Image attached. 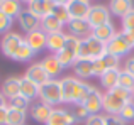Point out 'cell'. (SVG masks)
Listing matches in <instances>:
<instances>
[{
	"mask_svg": "<svg viewBox=\"0 0 134 125\" xmlns=\"http://www.w3.org/2000/svg\"><path fill=\"white\" fill-rule=\"evenodd\" d=\"M82 105L88 110L90 115H98V113L104 110V95H102L95 86H92L88 96L85 98V102H83Z\"/></svg>",
	"mask_w": 134,
	"mask_h": 125,
	"instance_id": "52a82bcc",
	"label": "cell"
},
{
	"mask_svg": "<svg viewBox=\"0 0 134 125\" xmlns=\"http://www.w3.org/2000/svg\"><path fill=\"white\" fill-rule=\"evenodd\" d=\"M34 56H36V53H34V51L29 47V44H27L26 41H22V44L19 46V49H17V53H15V56H14L12 61H17V63H27V61L32 59Z\"/></svg>",
	"mask_w": 134,
	"mask_h": 125,
	"instance_id": "4dcf8cb0",
	"label": "cell"
},
{
	"mask_svg": "<svg viewBox=\"0 0 134 125\" xmlns=\"http://www.w3.org/2000/svg\"><path fill=\"white\" fill-rule=\"evenodd\" d=\"M92 90V85H88L83 79H76V85L73 88V96H71V105H80L85 102V98L88 96Z\"/></svg>",
	"mask_w": 134,
	"mask_h": 125,
	"instance_id": "603a6c76",
	"label": "cell"
},
{
	"mask_svg": "<svg viewBox=\"0 0 134 125\" xmlns=\"http://www.w3.org/2000/svg\"><path fill=\"white\" fill-rule=\"evenodd\" d=\"M51 14L63 24V26H66V24L70 22V14H68V9H66V5H58V3H56Z\"/></svg>",
	"mask_w": 134,
	"mask_h": 125,
	"instance_id": "d6a6232c",
	"label": "cell"
},
{
	"mask_svg": "<svg viewBox=\"0 0 134 125\" xmlns=\"http://www.w3.org/2000/svg\"><path fill=\"white\" fill-rule=\"evenodd\" d=\"M76 118L70 110L66 108H53L46 125H75Z\"/></svg>",
	"mask_w": 134,
	"mask_h": 125,
	"instance_id": "8fae6325",
	"label": "cell"
},
{
	"mask_svg": "<svg viewBox=\"0 0 134 125\" xmlns=\"http://www.w3.org/2000/svg\"><path fill=\"white\" fill-rule=\"evenodd\" d=\"M54 5H56V3L53 2V0H32V2L27 3L26 9L29 10V12H32L36 17L43 19V17L49 15V14L53 12Z\"/></svg>",
	"mask_w": 134,
	"mask_h": 125,
	"instance_id": "9a60e30c",
	"label": "cell"
},
{
	"mask_svg": "<svg viewBox=\"0 0 134 125\" xmlns=\"http://www.w3.org/2000/svg\"><path fill=\"white\" fill-rule=\"evenodd\" d=\"M121 71L122 69H119V68L107 69V71L100 76V85L104 86L107 91L112 90V88H115V86H119V76H121Z\"/></svg>",
	"mask_w": 134,
	"mask_h": 125,
	"instance_id": "d4e9b609",
	"label": "cell"
},
{
	"mask_svg": "<svg viewBox=\"0 0 134 125\" xmlns=\"http://www.w3.org/2000/svg\"><path fill=\"white\" fill-rule=\"evenodd\" d=\"M132 100V93L126 88L115 86V88L105 91L104 95V112L107 115H119L122 107Z\"/></svg>",
	"mask_w": 134,
	"mask_h": 125,
	"instance_id": "6da1fadb",
	"label": "cell"
},
{
	"mask_svg": "<svg viewBox=\"0 0 134 125\" xmlns=\"http://www.w3.org/2000/svg\"><path fill=\"white\" fill-rule=\"evenodd\" d=\"M24 76H26L29 81H32L34 85H37V86H43L44 83H48L49 79H51L48 76V73L44 71V68L41 66V63H32V64L26 69V74Z\"/></svg>",
	"mask_w": 134,
	"mask_h": 125,
	"instance_id": "4fadbf2b",
	"label": "cell"
},
{
	"mask_svg": "<svg viewBox=\"0 0 134 125\" xmlns=\"http://www.w3.org/2000/svg\"><path fill=\"white\" fill-rule=\"evenodd\" d=\"M53 2L58 3V5H68V3L71 2V0H53Z\"/></svg>",
	"mask_w": 134,
	"mask_h": 125,
	"instance_id": "f6af8a7d",
	"label": "cell"
},
{
	"mask_svg": "<svg viewBox=\"0 0 134 125\" xmlns=\"http://www.w3.org/2000/svg\"><path fill=\"white\" fill-rule=\"evenodd\" d=\"M66 42V34L63 32H54V34H48V41H46V49L51 54H58L59 51L65 47Z\"/></svg>",
	"mask_w": 134,
	"mask_h": 125,
	"instance_id": "44dd1931",
	"label": "cell"
},
{
	"mask_svg": "<svg viewBox=\"0 0 134 125\" xmlns=\"http://www.w3.org/2000/svg\"><path fill=\"white\" fill-rule=\"evenodd\" d=\"M54 56H56V59L59 61V64H61L63 68H70V66L73 68L75 61L78 59V54H76L75 51L68 49V47H63V49L59 51L58 54H54Z\"/></svg>",
	"mask_w": 134,
	"mask_h": 125,
	"instance_id": "f546056e",
	"label": "cell"
},
{
	"mask_svg": "<svg viewBox=\"0 0 134 125\" xmlns=\"http://www.w3.org/2000/svg\"><path fill=\"white\" fill-rule=\"evenodd\" d=\"M39 63H41V66L44 68V71L48 73V76H49L51 79H54L58 74H61V73H63V69H65L61 64H59V61L56 59V56H54V54H49V56L43 58V59H41Z\"/></svg>",
	"mask_w": 134,
	"mask_h": 125,
	"instance_id": "ac0fdd59",
	"label": "cell"
},
{
	"mask_svg": "<svg viewBox=\"0 0 134 125\" xmlns=\"http://www.w3.org/2000/svg\"><path fill=\"white\" fill-rule=\"evenodd\" d=\"M7 107L5 108H0V125H7Z\"/></svg>",
	"mask_w": 134,
	"mask_h": 125,
	"instance_id": "7bdbcfd3",
	"label": "cell"
},
{
	"mask_svg": "<svg viewBox=\"0 0 134 125\" xmlns=\"http://www.w3.org/2000/svg\"><path fill=\"white\" fill-rule=\"evenodd\" d=\"M87 20L90 22L92 27H98L102 24H107L110 22V10L105 5H92Z\"/></svg>",
	"mask_w": 134,
	"mask_h": 125,
	"instance_id": "ba28073f",
	"label": "cell"
},
{
	"mask_svg": "<svg viewBox=\"0 0 134 125\" xmlns=\"http://www.w3.org/2000/svg\"><path fill=\"white\" fill-rule=\"evenodd\" d=\"M71 113L75 115V118H76V122H85L87 118L90 117V113H88V110L85 108V107L80 103V105H73V110H71Z\"/></svg>",
	"mask_w": 134,
	"mask_h": 125,
	"instance_id": "d590c367",
	"label": "cell"
},
{
	"mask_svg": "<svg viewBox=\"0 0 134 125\" xmlns=\"http://www.w3.org/2000/svg\"><path fill=\"white\" fill-rule=\"evenodd\" d=\"M131 93H132V100H134V90H132V91H131Z\"/></svg>",
	"mask_w": 134,
	"mask_h": 125,
	"instance_id": "c3c4849f",
	"label": "cell"
},
{
	"mask_svg": "<svg viewBox=\"0 0 134 125\" xmlns=\"http://www.w3.org/2000/svg\"><path fill=\"white\" fill-rule=\"evenodd\" d=\"M27 112L17 110L14 107H7V125H26Z\"/></svg>",
	"mask_w": 134,
	"mask_h": 125,
	"instance_id": "f1b7e54d",
	"label": "cell"
},
{
	"mask_svg": "<svg viewBox=\"0 0 134 125\" xmlns=\"http://www.w3.org/2000/svg\"><path fill=\"white\" fill-rule=\"evenodd\" d=\"M73 71H75V74H76L78 79L90 78V76H93V61L78 58V59L75 61V64H73Z\"/></svg>",
	"mask_w": 134,
	"mask_h": 125,
	"instance_id": "7402d4cb",
	"label": "cell"
},
{
	"mask_svg": "<svg viewBox=\"0 0 134 125\" xmlns=\"http://www.w3.org/2000/svg\"><path fill=\"white\" fill-rule=\"evenodd\" d=\"M20 95L24 98H27L29 102H34L39 96V86L29 81L26 76H20Z\"/></svg>",
	"mask_w": 134,
	"mask_h": 125,
	"instance_id": "484cf974",
	"label": "cell"
},
{
	"mask_svg": "<svg viewBox=\"0 0 134 125\" xmlns=\"http://www.w3.org/2000/svg\"><path fill=\"white\" fill-rule=\"evenodd\" d=\"M31 103L32 102L24 98L22 95H17V96H14V98L9 100V107H14V108H17V110H24V112H27V110L31 108Z\"/></svg>",
	"mask_w": 134,
	"mask_h": 125,
	"instance_id": "1f68e13d",
	"label": "cell"
},
{
	"mask_svg": "<svg viewBox=\"0 0 134 125\" xmlns=\"http://www.w3.org/2000/svg\"><path fill=\"white\" fill-rule=\"evenodd\" d=\"M24 3L20 2V0H5V2L2 3V7H0V10H2L5 15H9L10 19L15 20L17 17H19V14L24 10Z\"/></svg>",
	"mask_w": 134,
	"mask_h": 125,
	"instance_id": "83f0119b",
	"label": "cell"
},
{
	"mask_svg": "<svg viewBox=\"0 0 134 125\" xmlns=\"http://www.w3.org/2000/svg\"><path fill=\"white\" fill-rule=\"evenodd\" d=\"M17 22H19V27L24 30L26 34L32 32V30H37L41 29V19L39 17H36L32 12H29L27 9H24L22 12L19 14V17H17Z\"/></svg>",
	"mask_w": 134,
	"mask_h": 125,
	"instance_id": "9c48e42d",
	"label": "cell"
},
{
	"mask_svg": "<svg viewBox=\"0 0 134 125\" xmlns=\"http://www.w3.org/2000/svg\"><path fill=\"white\" fill-rule=\"evenodd\" d=\"M112 68H119V58L105 53V54H102L100 58H97V59L93 61V76H98V78H100L107 69H112Z\"/></svg>",
	"mask_w": 134,
	"mask_h": 125,
	"instance_id": "30bf717a",
	"label": "cell"
},
{
	"mask_svg": "<svg viewBox=\"0 0 134 125\" xmlns=\"http://www.w3.org/2000/svg\"><path fill=\"white\" fill-rule=\"evenodd\" d=\"M85 125H105V115H90L85 120Z\"/></svg>",
	"mask_w": 134,
	"mask_h": 125,
	"instance_id": "f35d334b",
	"label": "cell"
},
{
	"mask_svg": "<svg viewBox=\"0 0 134 125\" xmlns=\"http://www.w3.org/2000/svg\"><path fill=\"white\" fill-rule=\"evenodd\" d=\"M20 2H22V3H26V5H27V3H29V2H32V0H20Z\"/></svg>",
	"mask_w": 134,
	"mask_h": 125,
	"instance_id": "bcb514c9",
	"label": "cell"
},
{
	"mask_svg": "<svg viewBox=\"0 0 134 125\" xmlns=\"http://www.w3.org/2000/svg\"><path fill=\"white\" fill-rule=\"evenodd\" d=\"M66 9H68L70 19H87L92 5L90 2H83V0H71L66 5Z\"/></svg>",
	"mask_w": 134,
	"mask_h": 125,
	"instance_id": "e0dca14e",
	"label": "cell"
},
{
	"mask_svg": "<svg viewBox=\"0 0 134 125\" xmlns=\"http://www.w3.org/2000/svg\"><path fill=\"white\" fill-rule=\"evenodd\" d=\"M63 24L59 22L58 19H56L53 14H49V15H46L41 19V30L46 34H54V32H61L63 30Z\"/></svg>",
	"mask_w": 134,
	"mask_h": 125,
	"instance_id": "4316f807",
	"label": "cell"
},
{
	"mask_svg": "<svg viewBox=\"0 0 134 125\" xmlns=\"http://www.w3.org/2000/svg\"><path fill=\"white\" fill-rule=\"evenodd\" d=\"M115 34L117 32H115V27H114L112 22H107V24H102V26H98V27H93V30H92V36H93L95 39H98L100 42H104V44H107Z\"/></svg>",
	"mask_w": 134,
	"mask_h": 125,
	"instance_id": "ffe728a7",
	"label": "cell"
},
{
	"mask_svg": "<svg viewBox=\"0 0 134 125\" xmlns=\"http://www.w3.org/2000/svg\"><path fill=\"white\" fill-rule=\"evenodd\" d=\"M107 53L105 44L100 42L98 39H95L93 36H88L85 39L80 41V47H78V58L82 59H92L95 61L97 58H100L102 54Z\"/></svg>",
	"mask_w": 134,
	"mask_h": 125,
	"instance_id": "7a4b0ae2",
	"label": "cell"
},
{
	"mask_svg": "<svg viewBox=\"0 0 134 125\" xmlns=\"http://www.w3.org/2000/svg\"><path fill=\"white\" fill-rule=\"evenodd\" d=\"M124 71L131 73L134 76V56H129L127 59H126V64H124Z\"/></svg>",
	"mask_w": 134,
	"mask_h": 125,
	"instance_id": "b9f144b4",
	"label": "cell"
},
{
	"mask_svg": "<svg viewBox=\"0 0 134 125\" xmlns=\"http://www.w3.org/2000/svg\"><path fill=\"white\" fill-rule=\"evenodd\" d=\"M0 93H2L7 100L20 95V76L12 74V76H9V78H5L3 83H2V88H0Z\"/></svg>",
	"mask_w": 134,
	"mask_h": 125,
	"instance_id": "2e32d148",
	"label": "cell"
},
{
	"mask_svg": "<svg viewBox=\"0 0 134 125\" xmlns=\"http://www.w3.org/2000/svg\"><path fill=\"white\" fill-rule=\"evenodd\" d=\"M105 49H107V53H109V54H112V56H115V58H122V56H126V54L131 53L132 47L124 41L122 34H121V32H117L110 41H109L107 44H105Z\"/></svg>",
	"mask_w": 134,
	"mask_h": 125,
	"instance_id": "5b68a950",
	"label": "cell"
},
{
	"mask_svg": "<svg viewBox=\"0 0 134 125\" xmlns=\"http://www.w3.org/2000/svg\"><path fill=\"white\" fill-rule=\"evenodd\" d=\"M14 26V19H10L9 15H5V14L0 10V34H7L10 32V27Z\"/></svg>",
	"mask_w": 134,
	"mask_h": 125,
	"instance_id": "8d00e7d4",
	"label": "cell"
},
{
	"mask_svg": "<svg viewBox=\"0 0 134 125\" xmlns=\"http://www.w3.org/2000/svg\"><path fill=\"white\" fill-rule=\"evenodd\" d=\"M119 86L129 90V91H132V90H134V76L131 74V73H127V71L122 69L121 76H119Z\"/></svg>",
	"mask_w": 134,
	"mask_h": 125,
	"instance_id": "836d02e7",
	"label": "cell"
},
{
	"mask_svg": "<svg viewBox=\"0 0 134 125\" xmlns=\"http://www.w3.org/2000/svg\"><path fill=\"white\" fill-rule=\"evenodd\" d=\"M122 37H124V41L129 44L131 47H134V30H121Z\"/></svg>",
	"mask_w": 134,
	"mask_h": 125,
	"instance_id": "60d3db41",
	"label": "cell"
},
{
	"mask_svg": "<svg viewBox=\"0 0 134 125\" xmlns=\"http://www.w3.org/2000/svg\"><path fill=\"white\" fill-rule=\"evenodd\" d=\"M122 30H134V9L122 17Z\"/></svg>",
	"mask_w": 134,
	"mask_h": 125,
	"instance_id": "74e56055",
	"label": "cell"
},
{
	"mask_svg": "<svg viewBox=\"0 0 134 125\" xmlns=\"http://www.w3.org/2000/svg\"><path fill=\"white\" fill-rule=\"evenodd\" d=\"M105 125H126L119 115H105Z\"/></svg>",
	"mask_w": 134,
	"mask_h": 125,
	"instance_id": "ab89813d",
	"label": "cell"
},
{
	"mask_svg": "<svg viewBox=\"0 0 134 125\" xmlns=\"http://www.w3.org/2000/svg\"><path fill=\"white\" fill-rule=\"evenodd\" d=\"M76 76H65L59 79L61 85V100L63 103H71V96H73V88L76 85Z\"/></svg>",
	"mask_w": 134,
	"mask_h": 125,
	"instance_id": "cb8c5ba5",
	"label": "cell"
},
{
	"mask_svg": "<svg viewBox=\"0 0 134 125\" xmlns=\"http://www.w3.org/2000/svg\"><path fill=\"white\" fill-rule=\"evenodd\" d=\"M51 112H53V107L46 105V103H43V102H32L31 103V108H29L31 118H32L34 122L44 123V125H46V122H48Z\"/></svg>",
	"mask_w": 134,
	"mask_h": 125,
	"instance_id": "7c38bea8",
	"label": "cell"
},
{
	"mask_svg": "<svg viewBox=\"0 0 134 125\" xmlns=\"http://www.w3.org/2000/svg\"><path fill=\"white\" fill-rule=\"evenodd\" d=\"M37 98H39V102L53 107V108H56V105L63 103L59 79H49L48 83H44L43 86H39V96H37Z\"/></svg>",
	"mask_w": 134,
	"mask_h": 125,
	"instance_id": "3957f363",
	"label": "cell"
},
{
	"mask_svg": "<svg viewBox=\"0 0 134 125\" xmlns=\"http://www.w3.org/2000/svg\"><path fill=\"white\" fill-rule=\"evenodd\" d=\"M7 105H9V100H7L5 96H3L2 93H0V108H5Z\"/></svg>",
	"mask_w": 134,
	"mask_h": 125,
	"instance_id": "ee69618b",
	"label": "cell"
},
{
	"mask_svg": "<svg viewBox=\"0 0 134 125\" xmlns=\"http://www.w3.org/2000/svg\"><path fill=\"white\" fill-rule=\"evenodd\" d=\"M134 9L132 0H110L109 2V10H110V15L115 17H124Z\"/></svg>",
	"mask_w": 134,
	"mask_h": 125,
	"instance_id": "d6986e66",
	"label": "cell"
},
{
	"mask_svg": "<svg viewBox=\"0 0 134 125\" xmlns=\"http://www.w3.org/2000/svg\"><path fill=\"white\" fill-rule=\"evenodd\" d=\"M3 2H5V0H0V7H2V3H3Z\"/></svg>",
	"mask_w": 134,
	"mask_h": 125,
	"instance_id": "7dc6e473",
	"label": "cell"
},
{
	"mask_svg": "<svg viewBox=\"0 0 134 125\" xmlns=\"http://www.w3.org/2000/svg\"><path fill=\"white\" fill-rule=\"evenodd\" d=\"M119 117H121L126 123H127V122H132V120H134V100L127 102L124 107H122V110L119 112Z\"/></svg>",
	"mask_w": 134,
	"mask_h": 125,
	"instance_id": "e575fe53",
	"label": "cell"
},
{
	"mask_svg": "<svg viewBox=\"0 0 134 125\" xmlns=\"http://www.w3.org/2000/svg\"><path fill=\"white\" fill-rule=\"evenodd\" d=\"M22 41H24V37L17 32H12V30L3 34L2 41H0V51H2V54L5 58H9V59H14V56H15L19 46L22 44Z\"/></svg>",
	"mask_w": 134,
	"mask_h": 125,
	"instance_id": "277c9868",
	"label": "cell"
},
{
	"mask_svg": "<svg viewBox=\"0 0 134 125\" xmlns=\"http://www.w3.org/2000/svg\"><path fill=\"white\" fill-rule=\"evenodd\" d=\"M83 2H88V0H83Z\"/></svg>",
	"mask_w": 134,
	"mask_h": 125,
	"instance_id": "681fc988",
	"label": "cell"
},
{
	"mask_svg": "<svg viewBox=\"0 0 134 125\" xmlns=\"http://www.w3.org/2000/svg\"><path fill=\"white\" fill-rule=\"evenodd\" d=\"M24 41L29 44V47L34 51V53H41L43 49H46V41H48V34L43 32L41 29L37 30H32V32L26 34L24 36Z\"/></svg>",
	"mask_w": 134,
	"mask_h": 125,
	"instance_id": "5bb4252c",
	"label": "cell"
},
{
	"mask_svg": "<svg viewBox=\"0 0 134 125\" xmlns=\"http://www.w3.org/2000/svg\"><path fill=\"white\" fill-rule=\"evenodd\" d=\"M68 34L78 37V39H85V37L92 36L93 27L90 26V22L87 19H70V22L66 24Z\"/></svg>",
	"mask_w": 134,
	"mask_h": 125,
	"instance_id": "8992f818",
	"label": "cell"
}]
</instances>
